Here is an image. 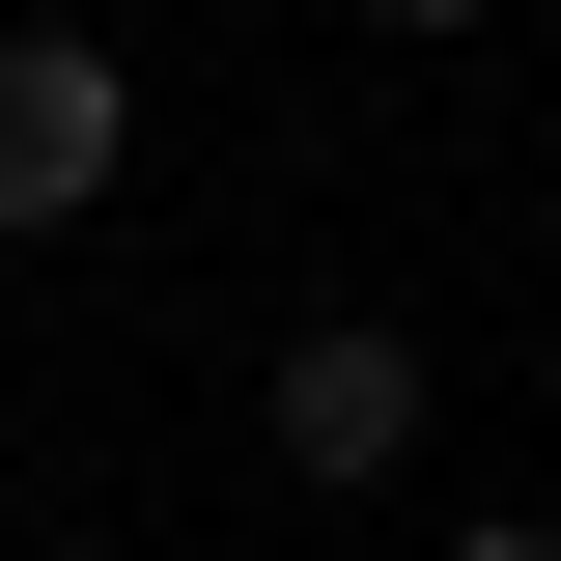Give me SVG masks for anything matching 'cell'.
Wrapping results in <instances>:
<instances>
[{
	"label": "cell",
	"mask_w": 561,
	"mask_h": 561,
	"mask_svg": "<svg viewBox=\"0 0 561 561\" xmlns=\"http://www.w3.org/2000/svg\"><path fill=\"white\" fill-rule=\"evenodd\" d=\"M253 449H280L309 505H393V478H421V337H393V309H309V337L253 365Z\"/></svg>",
	"instance_id": "cell-1"
},
{
	"label": "cell",
	"mask_w": 561,
	"mask_h": 561,
	"mask_svg": "<svg viewBox=\"0 0 561 561\" xmlns=\"http://www.w3.org/2000/svg\"><path fill=\"white\" fill-rule=\"evenodd\" d=\"M113 169H140V84H113V28H0V253H57Z\"/></svg>",
	"instance_id": "cell-2"
},
{
	"label": "cell",
	"mask_w": 561,
	"mask_h": 561,
	"mask_svg": "<svg viewBox=\"0 0 561 561\" xmlns=\"http://www.w3.org/2000/svg\"><path fill=\"white\" fill-rule=\"evenodd\" d=\"M365 28H421V57H449V28H505V0H365Z\"/></svg>",
	"instance_id": "cell-3"
},
{
	"label": "cell",
	"mask_w": 561,
	"mask_h": 561,
	"mask_svg": "<svg viewBox=\"0 0 561 561\" xmlns=\"http://www.w3.org/2000/svg\"><path fill=\"white\" fill-rule=\"evenodd\" d=\"M449 561H561V534H534V505H478V534H449Z\"/></svg>",
	"instance_id": "cell-4"
}]
</instances>
